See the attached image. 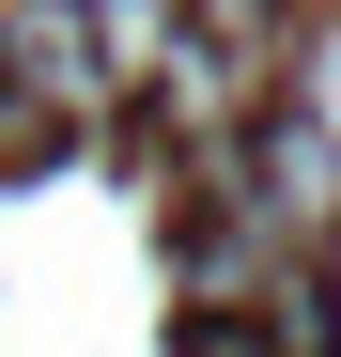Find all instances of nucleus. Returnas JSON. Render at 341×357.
Masks as SVG:
<instances>
[{"mask_svg": "<svg viewBox=\"0 0 341 357\" xmlns=\"http://www.w3.org/2000/svg\"><path fill=\"white\" fill-rule=\"evenodd\" d=\"M0 78L47 109V140H93L109 109H125L109 63H93V31H78V0H16V16H0Z\"/></svg>", "mask_w": 341, "mask_h": 357, "instance_id": "nucleus-1", "label": "nucleus"}, {"mask_svg": "<svg viewBox=\"0 0 341 357\" xmlns=\"http://www.w3.org/2000/svg\"><path fill=\"white\" fill-rule=\"evenodd\" d=\"M78 31H93V63H109V93H155V63L187 47V0H78Z\"/></svg>", "mask_w": 341, "mask_h": 357, "instance_id": "nucleus-2", "label": "nucleus"}, {"mask_svg": "<svg viewBox=\"0 0 341 357\" xmlns=\"http://www.w3.org/2000/svg\"><path fill=\"white\" fill-rule=\"evenodd\" d=\"M295 109H310V125L341 140V31H326V47H310V63H295Z\"/></svg>", "mask_w": 341, "mask_h": 357, "instance_id": "nucleus-3", "label": "nucleus"}, {"mask_svg": "<svg viewBox=\"0 0 341 357\" xmlns=\"http://www.w3.org/2000/svg\"><path fill=\"white\" fill-rule=\"evenodd\" d=\"M16 155H47V109H31L16 78H0V171H16Z\"/></svg>", "mask_w": 341, "mask_h": 357, "instance_id": "nucleus-4", "label": "nucleus"}]
</instances>
